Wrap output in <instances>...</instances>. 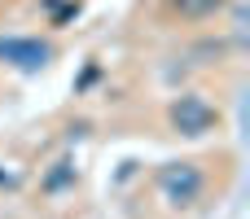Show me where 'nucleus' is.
Instances as JSON below:
<instances>
[{
  "instance_id": "1",
  "label": "nucleus",
  "mask_w": 250,
  "mask_h": 219,
  "mask_svg": "<svg viewBox=\"0 0 250 219\" xmlns=\"http://www.w3.org/2000/svg\"><path fill=\"white\" fill-rule=\"evenodd\" d=\"M167 119H171V127H176L180 136H202V132L220 127V110H215L207 97H198V92H185V97H176Z\"/></svg>"
}]
</instances>
